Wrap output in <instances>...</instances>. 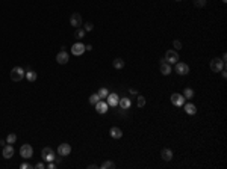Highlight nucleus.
I'll use <instances>...</instances> for the list:
<instances>
[{"label": "nucleus", "mask_w": 227, "mask_h": 169, "mask_svg": "<svg viewBox=\"0 0 227 169\" xmlns=\"http://www.w3.org/2000/svg\"><path fill=\"white\" fill-rule=\"evenodd\" d=\"M85 35H86V30H85V29H77V30H76V33H74V36H76V38H77V39H82V38H85Z\"/></svg>", "instance_id": "a878e982"}, {"label": "nucleus", "mask_w": 227, "mask_h": 169, "mask_svg": "<svg viewBox=\"0 0 227 169\" xmlns=\"http://www.w3.org/2000/svg\"><path fill=\"white\" fill-rule=\"evenodd\" d=\"M183 97L185 98H188V100H191L194 97V89H191V88H186V89L183 91Z\"/></svg>", "instance_id": "b1692460"}, {"label": "nucleus", "mask_w": 227, "mask_h": 169, "mask_svg": "<svg viewBox=\"0 0 227 169\" xmlns=\"http://www.w3.org/2000/svg\"><path fill=\"white\" fill-rule=\"evenodd\" d=\"M58 153H59L61 157H65V156H68V154L71 153V145H68V144H61V145L58 147Z\"/></svg>", "instance_id": "f8f14e48"}, {"label": "nucleus", "mask_w": 227, "mask_h": 169, "mask_svg": "<svg viewBox=\"0 0 227 169\" xmlns=\"http://www.w3.org/2000/svg\"><path fill=\"white\" fill-rule=\"evenodd\" d=\"M83 29H85L86 32H91V30L94 29V26H92V23H91V21H86V23H85V27H83Z\"/></svg>", "instance_id": "7c9ffc66"}, {"label": "nucleus", "mask_w": 227, "mask_h": 169, "mask_svg": "<svg viewBox=\"0 0 227 169\" xmlns=\"http://www.w3.org/2000/svg\"><path fill=\"white\" fill-rule=\"evenodd\" d=\"M68 60H70V55H68L65 50H61V51L56 55V62L59 65H65Z\"/></svg>", "instance_id": "9d476101"}, {"label": "nucleus", "mask_w": 227, "mask_h": 169, "mask_svg": "<svg viewBox=\"0 0 227 169\" xmlns=\"http://www.w3.org/2000/svg\"><path fill=\"white\" fill-rule=\"evenodd\" d=\"M26 76V71L21 67H14L11 69V79L12 82H21Z\"/></svg>", "instance_id": "f257e3e1"}, {"label": "nucleus", "mask_w": 227, "mask_h": 169, "mask_svg": "<svg viewBox=\"0 0 227 169\" xmlns=\"http://www.w3.org/2000/svg\"><path fill=\"white\" fill-rule=\"evenodd\" d=\"M95 106V110H97V113H100V115H103V113H106L108 112V109H109V104L106 101H100L97 103V104H94Z\"/></svg>", "instance_id": "4468645a"}, {"label": "nucleus", "mask_w": 227, "mask_h": 169, "mask_svg": "<svg viewBox=\"0 0 227 169\" xmlns=\"http://www.w3.org/2000/svg\"><path fill=\"white\" fill-rule=\"evenodd\" d=\"M6 145V140H0V147H5Z\"/></svg>", "instance_id": "4c0bfd02"}, {"label": "nucleus", "mask_w": 227, "mask_h": 169, "mask_svg": "<svg viewBox=\"0 0 227 169\" xmlns=\"http://www.w3.org/2000/svg\"><path fill=\"white\" fill-rule=\"evenodd\" d=\"M41 157H43V160L44 162H53V158H55V149L50 147H45L43 148V151H41Z\"/></svg>", "instance_id": "7ed1b4c3"}, {"label": "nucleus", "mask_w": 227, "mask_h": 169, "mask_svg": "<svg viewBox=\"0 0 227 169\" xmlns=\"http://www.w3.org/2000/svg\"><path fill=\"white\" fill-rule=\"evenodd\" d=\"M182 41H179V39H174V41H173V47H174V48H176V51H177V50H180L182 48Z\"/></svg>", "instance_id": "c756f323"}, {"label": "nucleus", "mask_w": 227, "mask_h": 169, "mask_svg": "<svg viewBox=\"0 0 227 169\" xmlns=\"http://www.w3.org/2000/svg\"><path fill=\"white\" fill-rule=\"evenodd\" d=\"M102 169H115V163L114 162H111V160H106V162H103L102 166H100Z\"/></svg>", "instance_id": "4be33fe9"}, {"label": "nucleus", "mask_w": 227, "mask_h": 169, "mask_svg": "<svg viewBox=\"0 0 227 169\" xmlns=\"http://www.w3.org/2000/svg\"><path fill=\"white\" fill-rule=\"evenodd\" d=\"M226 68V62L223 60V59H220V57H215V59H212L211 60V69L214 71V73H220L221 69H224Z\"/></svg>", "instance_id": "f03ea898"}, {"label": "nucleus", "mask_w": 227, "mask_h": 169, "mask_svg": "<svg viewBox=\"0 0 227 169\" xmlns=\"http://www.w3.org/2000/svg\"><path fill=\"white\" fill-rule=\"evenodd\" d=\"M194 2V6L195 8H198V9H202L206 6V3H207V0H192Z\"/></svg>", "instance_id": "393cba45"}, {"label": "nucleus", "mask_w": 227, "mask_h": 169, "mask_svg": "<svg viewBox=\"0 0 227 169\" xmlns=\"http://www.w3.org/2000/svg\"><path fill=\"white\" fill-rule=\"evenodd\" d=\"M88 169H99V166H97V165H90Z\"/></svg>", "instance_id": "e433bc0d"}, {"label": "nucleus", "mask_w": 227, "mask_h": 169, "mask_svg": "<svg viewBox=\"0 0 227 169\" xmlns=\"http://www.w3.org/2000/svg\"><path fill=\"white\" fill-rule=\"evenodd\" d=\"M108 104L111 106V107H115V106H118V101H120V97H118V94H115V92H111L108 97Z\"/></svg>", "instance_id": "ddd939ff"}, {"label": "nucleus", "mask_w": 227, "mask_h": 169, "mask_svg": "<svg viewBox=\"0 0 227 169\" xmlns=\"http://www.w3.org/2000/svg\"><path fill=\"white\" fill-rule=\"evenodd\" d=\"M55 166H56V165H55V162H49V165H47L45 168H47V169H53Z\"/></svg>", "instance_id": "473e14b6"}, {"label": "nucleus", "mask_w": 227, "mask_h": 169, "mask_svg": "<svg viewBox=\"0 0 227 169\" xmlns=\"http://www.w3.org/2000/svg\"><path fill=\"white\" fill-rule=\"evenodd\" d=\"M109 135L112 136L114 139H120V137L123 136V131H121L120 127H112V128L109 130Z\"/></svg>", "instance_id": "a211bd4d"}, {"label": "nucleus", "mask_w": 227, "mask_h": 169, "mask_svg": "<svg viewBox=\"0 0 227 169\" xmlns=\"http://www.w3.org/2000/svg\"><path fill=\"white\" fill-rule=\"evenodd\" d=\"M221 2H223V3H226V2H227V0H221Z\"/></svg>", "instance_id": "ea45409f"}, {"label": "nucleus", "mask_w": 227, "mask_h": 169, "mask_svg": "<svg viewBox=\"0 0 227 169\" xmlns=\"http://www.w3.org/2000/svg\"><path fill=\"white\" fill-rule=\"evenodd\" d=\"M15 142H17V135H15V133H9L8 137H6V144H11V145H14Z\"/></svg>", "instance_id": "5701e85b"}, {"label": "nucleus", "mask_w": 227, "mask_h": 169, "mask_svg": "<svg viewBox=\"0 0 227 169\" xmlns=\"http://www.w3.org/2000/svg\"><path fill=\"white\" fill-rule=\"evenodd\" d=\"M36 169H45V165L44 163H36V166H35Z\"/></svg>", "instance_id": "72a5a7b5"}, {"label": "nucleus", "mask_w": 227, "mask_h": 169, "mask_svg": "<svg viewBox=\"0 0 227 169\" xmlns=\"http://www.w3.org/2000/svg\"><path fill=\"white\" fill-rule=\"evenodd\" d=\"M176 73L180 74V76H186L189 73V67L183 62H176Z\"/></svg>", "instance_id": "9b49d317"}, {"label": "nucleus", "mask_w": 227, "mask_h": 169, "mask_svg": "<svg viewBox=\"0 0 227 169\" xmlns=\"http://www.w3.org/2000/svg\"><path fill=\"white\" fill-rule=\"evenodd\" d=\"M168 64H176V62H179V53L176 51V50H168L167 53H165V57H164Z\"/></svg>", "instance_id": "423d86ee"}, {"label": "nucleus", "mask_w": 227, "mask_h": 169, "mask_svg": "<svg viewBox=\"0 0 227 169\" xmlns=\"http://www.w3.org/2000/svg\"><path fill=\"white\" fill-rule=\"evenodd\" d=\"M24 77H26V79L29 80V82H35L38 76H36V73H35V71H32V69H29V71H26V76H24Z\"/></svg>", "instance_id": "412c9836"}, {"label": "nucleus", "mask_w": 227, "mask_h": 169, "mask_svg": "<svg viewBox=\"0 0 227 169\" xmlns=\"http://www.w3.org/2000/svg\"><path fill=\"white\" fill-rule=\"evenodd\" d=\"M170 98H171V103H173L174 106H177V107H182V106L185 104V97H183L182 94H177V92H176V94L171 95Z\"/></svg>", "instance_id": "1a4fd4ad"}, {"label": "nucleus", "mask_w": 227, "mask_h": 169, "mask_svg": "<svg viewBox=\"0 0 227 169\" xmlns=\"http://www.w3.org/2000/svg\"><path fill=\"white\" fill-rule=\"evenodd\" d=\"M99 101H100V97H99V94H97V92H95V94H92V95L90 97V103H91V104H97Z\"/></svg>", "instance_id": "cd10ccee"}, {"label": "nucleus", "mask_w": 227, "mask_h": 169, "mask_svg": "<svg viewBox=\"0 0 227 169\" xmlns=\"http://www.w3.org/2000/svg\"><path fill=\"white\" fill-rule=\"evenodd\" d=\"M70 24H71L73 27H76V29H79L80 26L83 24V18H82V15H80L79 12H74V14L70 17Z\"/></svg>", "instance_id": "39448f33"}, {"label": "nucleus", "mask_w": 227, "mask_h": 169, "mask_svg": "<svg viewBox=\"0 0 227 169\" xmlns=\"http://www.w3.org/2000/svg\"><path fill=\"white\" fill-rule=\"evenodd\" d=\"M160 157L164 158L165 162H170L171 158H173V151H171L170 148H164V149L160 151Z\"/></svg>", "instance_id": "f3484780"}, {"label": "nucleus", "mask_w": 227, "mask_h": 169, "mask_svg": "<svg viewBox=\"0 0 227 169\" xmlns=\"http://www.w3.org/2000/svg\"><path fill=\"white\" fill-rule=\"evenodd\" d=\"M118 106L123 109V110H127V109H130V106H132V101H130V98H120V101H118Z\"/></svg>", "instance_id": "dca6fc26"}, {"label": "nucleus", "mask_w": 227, "mask_h": 169, "mask_svg": "<svg viewBox=\"0 0 227 169\" xmlns=\"http://www.w3.org/2000/svg\"><path fill=\"white\" fill-rule=\"evenodd\" d=\"M85 50H86V51H91V50H92V45L86 44V45H85Z\"/></svg>", "instance_id": "c9c22d12"}, {"label": "nucleus", "mask_w": 227, "mask_h": 169, "mask_svg": "<svg viewBox=\"0 0 227 169\" xmlns=\"http://www.w3.org/2000/svg\"><path fill=\"white\" fill-rule=\"evenodd\" d=\"M20 156H21L23 158H30L34 156V148L30 147L29 144L21 145V147H20Z\"/></svg>", "instance_id": "20e7f679"}, {"label": "nucleus", "mask_w": 227, "mask_h": 169, "mask_svg": "<svg viewBox=\"0 0 227 169\" xmlns=\"http://www.w3.org/2000/svg\"><path fill=\"white\" fill-rule=\"evenodd\" d=\"M97 94H99V97H100V100H102V98H106V97L109 95V91L106 89V88H100Z\"/></svg>", "instance_id": "bb28decb"}, {"label": "nucleus", "mask_w": 227, "mask_h": 169, "mask_svg": "<svg viewBox=\"0 0 227 169\" xmlns=\"http://www.w3.org/2000/svg\"><path fill=\"white\" fill-rule=\"evenodd\" d=\"M83 53H85V44H82V42L73 44V47H71V55L73 56H80Z\"/></svg>", "instance_id": "6e6552de"}, {"label": "nucleus", "mask_w": 227, "mask_h": 169, "mask_svg": "<svg viewBox=\"0 0 227 169\" xmlns=\"http://www.w3.org/2000/svg\"><path fill=\"white\" fill-rule=\"evenodd\" d=\"M112 65L115 69H121V68H124V59H121V57H117V59H114Z\"/></svg>", "instance_id": "aec40b11"}, {"label": "nucleus", "mask_w": 227, "mask_h": 169, "mask_svg": "<svg viewBox=\"0 0 227 169\" xmlns=\"http://www.w3.org/2000/svg\"><path fill=\"white\" fill-rule=\"evenodd\" d=\"M136 104H138V107H144V106H146V97L138 95V101H136Z\"/></svg>", "instance_id": "c85d7f7f"}, {"label": "nucleus", "mask_w": 227, "mask_h": 169, "mask_svg": "<svg viewBox=\"0 0 227 169\" xmlns=\"http://www.w3.org/2000/svg\"><path fill=\"white\" fill-rule=\"evenodd\" d=\"M2 156L5 158H11L14 156V147H12L11 144H8V145H5L3 149H2Z\"/></svg>", "instance_id": "2eb2a0df"}, {"label": "nucleus", "mask_w": 227, "mask_h": 169, "mask_svg": "<svg viewBox=\"0 0 227 169\" xmlns=\"http://www.w3.org/2000/svg\"><path fill=\"white\" fill-rule=\"evenodd\" d=\"M176 2H182V0H176Z\"/></svg>", "instance_id": "a19ab883"}, {"label": "nucleus", "mask_w": 227, "mask_h": 169, "mask_svg": "<svg viewBox=\"0 0 227 169\" xmlns=\"http://www.w3.org/2000/svg\"><path fill=\"white\" fill-rule=\"evenodd\" d=\"M53 162H55V165H59V163H61V157H56V156H55Z\"/></svg>", "instance_id": "f704fd0d"}, {"label": "nucleus", "mask_w": 227, "mask_h": 169, "mask_svg": "<svg viewBox=\"0 0 227 169\" xmlns=\"http://www.w3.org/2000/svg\"><path fill=\"white\" fill-rule=\"evenodd\" d=\"M183 107H185V112L188 115H195L197 113V107L194 106L192 103H186V104H183Z\"/></svg>", "instance_id": "6ab92c4d"}, {"label": "nucleus", "mask_w": 227, "mask_h": 169, "mask_svg": "<svg viewBox=\"0 0 227 169\" xmlns=\"http://www.w3.org/2000/svg\"><path fill=\"white\" fill-rule=\"evenodd\" d=\"M159 68H160V73H162L164 76H168V74H171V64H168L164 57H162V59H159Z\"/></svg>", "instance_id": "0eeeda50"}, {"label": "nucleus", "mask_w": 227, "mask_h": 169, "mask_svg": "<svg viewBox=\"0 0 227 169\" xmlns=\"http://www.w3.org/2000/svg\"><path fill=\"white\" fill-rule=\"evenodd\" d=\"M34 166L32 165H29V163H21L20 165V169H32Z\"/></svg>", "instance_id": "2f4dec72"}, {"label": "nucleus", "mask_w": 227, "mask_h": 169, "mask_svg": "<svg viewBox=\"0 0 227 169\" xmlns=\"http://www.w3.org/2000/svg\"><path fill=\"white\" fill-rule=\"evenodd\" d=\"M130 94H135V95H136V94H138V91H136V89H130Z\"/></svg>", "instance_id": "58836bf2"}]
</instances>
